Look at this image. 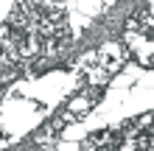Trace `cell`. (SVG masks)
Returning a JSON list of instances; mask_svg holds the SVG:
<instances>
[{
    "instance_id": "6da1fadb",
    "label": "cell",
    "mask_w": 154,
    "mask_h": 151,
    "mask_svg": "<svg viewBox=\"0 0 154 151\" xmlns=\"http://www.w3.org/2000/svg\"><path fill=\"white\" fill-rule=\"evenodd\" d=\"M121 129H95L93 134H87L84 140H81V148L84 151H93V148H115L121 146Z\"/></svg>"
},
{
    "instance_id": "7a4b0ae2",
    "label": "cell",
    "mask_w": 154,
    "mask_h": 151,
    "mask_svg": "<svg viewBox=\"0 0 154 151\" xmlns=\"http://www.w3.org/2000/svg\"><path fill=\"white\" fill-rule=\"evenodd\" d=\"M93 106H98L93 98H90V95L84 92V90H81V92H76V95H70V98H67V109H73L76 115H79V118H81V115H87L90 109H93Z\"/></svg>"
},
{
    "instance_id": "3957f363",
    "label": "cell",
    "mask_w": 154,
    "mask_h": 151,
    "mask_svg": "<svg viewBox=\"0 0 154 151\" xmlns=\"http://www.w3.org/2000/svg\"><path fill=\"white\" fill-rule=\"evenodd\" d=\"M98 59H101V56H98V48H90V50H84V53L79 56V65L87 70V67H95Z\"/></svg>"
},
{
    "instance_id": "277c9868",
    "label": "cell",
    "mask_w": 154,
    "mask_h": 151,
    "mask_svg": "<svg viewBox=\"0 0 154 151\" xmlns=\"http://www.w3.org/2000/svg\"><path fill=\"white\" fill-rule=\"evenodd\" d=\"M134 123L140 126V131H146V129L151 126V123H154V112H146V115H140V118L134 120Z\"/></svg>"
},
{
    "instance_id": "5b68a950",
    "label": "cell",
    "mask_w": 154,
    "mask_h": 151,
    "mask_svg": "<svg viewBox=\"0 0 154 151\" xmlns=\"http://www.w3.org/2000/svg\"><path fill=\"white\" fill-rule=\"evenodd\" d=\"M11 34H14V28H11L8 23H3V25H0V42H3V39H8Z\"/></svg>"
},
{
    "instance_id": "8992f818",
    "label": "cell",
    "mask_w": 154,
    "mask_h": 151,
    "mask_svg": "<svg viewBox=\"0 0 154 151\" xmlns=\"http://www.w3.org/2000/svg\"><path fill=\"white\" fill-rule=\"evenodd\" d=\"M140 65L143 67H154V53H140Z\"/></svg>"
},
{
    "instance_id": "52a82bcc",
    "label": "cell",
    "mask_w": 154,
    "mask_h": 151,
    "mask_svg": "<svg viewBox=\"0 0 154 151\" xmlns=\"http://www.w3.org/2000/svg\"><path fill=\"white\" fill-rule=\"evenodd\" d=\"M143 87H154V73H149V76H143V81H140Z\"/></svg>"
},
{
    "instance_id": "ba28073f",
    "label": "cell",
    "mask_w": 154,
    "mask_h": 151,
    "mask_svg": "<svg viewBox=\"0 0 154 151\" xmlns=\"http://www.w3.org/2000/svg\"><path fill=\"white\" fill-rule=\"evenodd\" d=\"M104 3H109V6H115V3H118V0H104Z\"/></svg>"
},
{
    "instance_id": "9c48e42d",
    "label": "cell",
    "mask_w": 154,
    "mask_h": 151,
    "mask_svg": "<svg viewBox=\"0 0 154 151\" xmlns=\"http://www.w3.org/2000/svg\"><path fill=\"white\" fill-rule=\"evenodd\" d=\"M0 50H3V45H0Z\"/></svg>"
}]
</instances>
